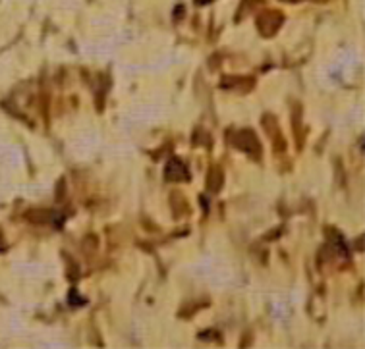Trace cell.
Instances as JSON below:
<instances>
[{
  "label": "cell",
  "instance_id": "obj_1",
  "mask_svg": "<svg viewBox=\"0 0 365 349\" xmlns=\"http://www.w3.org/2000/svg\"><path fill=\"white\" fill-rule=\"evenodd\" d=\"M238 149L246 152H257L259 154V141H257V137L253 135V131H249V129H242L238 133Z\"/></svg>",
  "mask_w": 365,
  "mask_h": 349
},
{
  "label": "cell",
  "instance_id": "obj_2",
  "mask_svg": "<svg viewBox=\"0 0 365 349\" xmlns=\"http://www.w3.org/2000/svg\"><path fill=\"white\" fill-rule=\"evenodd\" d=\"M4 239H2V234H0V251H4Z\"/></svg>",
  "mask_w": 365,
  "mask_h": 349
}]
</instances>
